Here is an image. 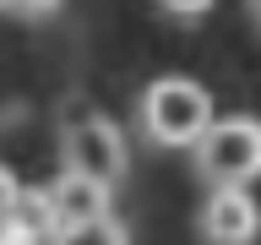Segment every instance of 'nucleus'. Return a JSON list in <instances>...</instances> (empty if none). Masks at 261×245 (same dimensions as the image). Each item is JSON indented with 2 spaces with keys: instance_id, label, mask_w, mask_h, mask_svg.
<instances>
[{
  "instance_id": "nucleus-4",
  "label": "nucleus",
  "mask_w": 261,
  "mask_h": 245,
  "mask_svg": "<svg viewBox=\"0 0 261 245\" xmlns=\"http://www.w3.org/2000/svg\"><path fill=\"white\" fill-rule=\"evenodd\" d=\"M196 229H201L207 245H256L261 207H256L250 191H212L207 207H201V218H196Z\"/></svg>"
},
{
  "instance_id": "nucleus-3",
  "label": "nucleus",
  "mask_w": 261,
  "mask_h": 245,
  "mask_svg": "<svg viewBox=\"0 0 261 245\" xmlns=\"http://www.w3.org/2000/svg\"><path fill=\"white\" fill-rule=\"evenodd\" d=\"M191 153H196V175L207 180L212 191H245L261 175V120L223 114V120L207 126V136Z\"/></svg>"
},
{
  "instance_id": "nucleus-8",
  "label": "nucleus",
  "mask_w": 261,
  "mask_h": 245,
  "mask_svg": "<svg viewBox=\"0 0 261 245\" xmlns=\"http://www.w3.org/2000/svg\"><path fill=\"white\" fill-rule=\"evenodd\" d=\"M6 11L22 16V22H44V16L60 11V0H6Z\"/></svg>"
},
{
  "instance_id": "nucleus-11",
  "label": "nucleus",
  "mask_w": 261,
  "mask_h": 245,
  "mask_svg": "<svg viewBox=\"0 0 261 245\" xmlns=\"http://www.w3.org/2000/svg\"><path fill=\"white\" fill-rule=\"evenodd\" d=\"M250 11H256V28H261V0H250Z\"/></svg>"
},
{
  "instance_id": "nucleus-7",
  "label": "nucleus",
  "mask_w": 261,
  "mask_h": 245,
  "mask_svg": "<svg viewBox=\"0 0 261 245\" xmlns=\"http://www.w3.org/2000/svg\"><path fill=\"white\" fill-rule=\"evenodd\" d=\"M55 245H130V234H125V224L103 218V224H87V229H71V234H60Z\"/></svg>"
},
{
  "instance_id": "nucleus-10",
  "label": "nucleus",
  "mask_w": 261,
  "mask_h": 245,
  "mask_svg": "<svg viewBox=\"0 0 261 245\" xmlns=\"http://www.w3.org/2000/svg\"><path fill=\"white\" fill-rule=\"evenodd\" d=\"M16 191H22V185H16V175H11V169H6V163H0V224H6V212H11Z\"/></svg>"
},
{
  "instance_id": "nucleus-2",
  "label": "nucleus",
  "mask_w": 261,
  "mask_h": 245,
  "mask_svg": "<svg viewBox=\"0 0 261 245\" xmlns=\"http://www.w3.org/2000/svg\"><path fill=\"white\" fill-rule=\"evenodd\" d=\"M60 163L71 175L120 185V175H125V136H120V126L109 114H98L93 104L71 98L60 114Z\"/></svg>"
},
{
  "instance_id": "nucleus-1",
  "label": "nucleus",
  "mask_w": 261,
  "mask_h": 245,
  "mask_svg": "<svg viewBox=\"0 0 261 245\" xmlns=\"http://www.w3.org/2000/svg\"><path fill=\"white\" fill-rule=\"evenodd\" d=\"M136 120H142V136L152 147H196L218 114H212V98H207L201 82H191V77H158L142 93Z\"/></svg>"
},
{
  "instance_id": "nucleus-12",
  "label": "nucleus",
  "mask_w": 261,
  "mask_h": 245,
  "mask_svg": "<svg viewBox=\"0 0 261 245\" xmlns=\"http://www.w3.org/2000/svg\"><path fill=\"white\" fill-rule=\"evenodd\" d=\"M0 6H6V0H0Z\"/></svg>"
},
{
  "instance_id": "nucleus-5",
  "label": "nucleus",
  "mask_w": 261,
  "mask_h": 245,
  "mask_svg": "<svg viewBox=\"0 0 261 245\" xmlns=\"http://www.w3.org/2000/svg\"><path fill=\"white\" fill-rule=\"evenodd\" d=\"M109 191L103 180H87V175H71L60 169V180L49 185V207H55V229L71 234V229H87V224H103L109 218Z\"/></svg>"
},
{
  "instance_id": "nucleus-6",
  "label": "nucleus",
  "mask_w": 261,
  "mask_h": 245,
  "mask_svg": "<svg viewBox=\"0 0 261 245\" xmlns=\"http://www.w3.org/2000/svg\"><path fill=\"white\" fill-rule=\"evenodd\" d=\"M0 229H11V234H22V240H55L60 229H55V207H49V191H44V185H22Z\"/></svg>"
},
{
  "instance_id": "nucleus-9",
  "label": "nucleus",
  "mask_w": 261,
  "mask_h": 245,
  "mask_svg": "<svg viewBox=\"0 0 261 245\" xmlns=\"http://www.w3.org/2000/svg\"><path fill=\"white\" fill-rule=\"evenodd\" d=\"M158 11H169V16H185V22H196V16H207V11H212V0H158Z\"/></svg>"
}]
</instances>
